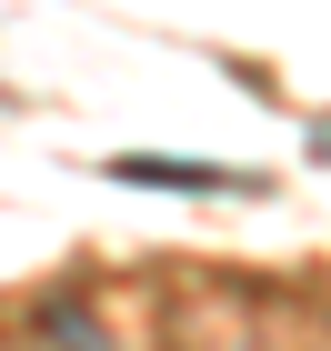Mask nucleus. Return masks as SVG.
<instances>
[{
    "label": "nucleus",
    "instance_id": "nucleus-1",
    "mask_svg": "<svg viewBox=\"0 0 331 351\" xmlns=\"http://www.w3.org/2000/svg\"><path fill=\"white\" fill-rule=\"evenodd\" d=\"M110 181H131V191H251L261 201V171H231V161H151V151H131V161H110Z\"/></svg>",
    "mask_w": 331,
    "mask_h": 351
}]
</instances>
